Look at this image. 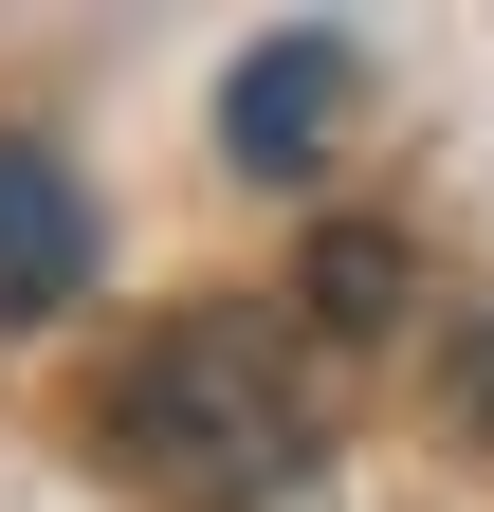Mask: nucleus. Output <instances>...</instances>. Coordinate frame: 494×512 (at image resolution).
<instances>
[{
	"mask_svg": "<svg viewBox=\"0 0 494 512\" xmlns=\"http://www.w3.org/2000/svg\"><path fill=\"white\" fill-rule=\"evenodd\" d=\"M92 439H110V476H129L147 512H275L330 458V384H312V348H293V311H238L220 293V311H165V330L110 366Z\"/></svg>",
	"mask_w": 494,
	"mask_h": 512,
	"instance_id": "1",
	"label": "nucleus"
},
{
	"mask_svg": "<svg viewBox=\"0 0 494 512\" xmlns=\"http://www.w3.org/2000/svg\"><path fill=\"white\" fill-rule=\"evenodd\" d=\"M330 128H348V37H330V19H293V37H257V55L220 74V147L257 165V183H312Z\"/></svg>",
	"mask_w": 494,
	"mask_h": 512,
	"instance_id": "2",
	"label": "nucleus"
},
{
	"mask_svg": "<svg viewBox=\"0 0 494 512\" xmlns=\"http://www.w3.org/2000/svg\"><path fill=\"white\" fill-rule=\"evenodd\" d=\"M92 293V183L55 147H0V330H55Z\"/></svg>",
	"mask_w": 494,
	"mask_h": 512,
	"instance_id": "3",
	"label": "nucleus"
},
{
	"mask_svg": "<svg viewBox=\"0 0 494 512\" xmlns=\"http://www.w3.org/2000/svg\"><path fill=\"white\" fill-rule=\"evenodd\" d=\"M312 293H330V311H385V293H403V256H385V238H330V256H312Z\"/></svg>",
	"mask_w": 494,
	"mask_h": 512,
	"instance_id": "4",
	"label": "nucleus"
}]
</instances>
